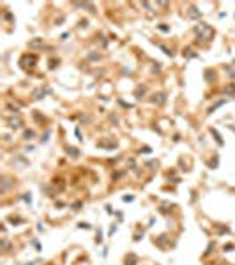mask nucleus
Listing matches in <instances>:
<instances>
[{"label": "nucleus", "instance_id": "obj_1", "mask_svg": "<svg viewBox=\"0 0 235 265\" xmlns=\"http://www.w3.org/2000/svg\"><path fill=\"white\" fill-rule=\"evenodd\" d=\"M195 30H196L198 37H200V39H203V41H210V39H212V35H214V30H212L209 25H205V23H198Z\"/></svg>", "mask_w": 235, "mask_h": 265}, {"label": "nucleus", "instance_id": "obj_2", "mask_svg": "<svg viewBox=\"0 0 235 265\" xmlns=\"http://www.w3.org/2000/svg\"><path fill=\"white\" fill-rule=\"evenodd\" d=\"M37 64V57L35 55H23L19 58V65L23 69H28V67H34V65Z\"/></svg>", "mask_w": 235, "mask_h": 265}, {"label": "nucleus", "instance_id": "obj_3", "mask_svg": "<svg viewBox=\"0 0 235 265\" xmlns=\"http://www.w3.org/2000/svg\"><path fill=\"white\" fill-rule=\"evenodd\" d=\"M21 126H23L21 119H18V117H16V119H14V117H12V119H9V127H12V129H19Z\"/></svg>", "mask_w": 235, "mask_h": 265}, {"label": "nucleus", "instance_id": "obj_4", "mask_svg": "<svg viewBox=\"0 0 235 265\" xmlns=\"http://www.w3.org/2000/svg\"><path fill=\"white\" fill-rule=\"evenodd\" d=\"M42 39H34V41H30L28 42V48H42Z\"/></svg>", "mask_w": 235, "mask_h": 265}, {"label": "nucleus", "instance_id": "obj_5", "mask_svg": "<svg viewBox=\"0 0 235 265\" xmlns=\"http://www.w3.org/2000/svg\"><path fill=\"white\" fill-rule=\"evenodd\" d=\"M136 262H138L136 255H129V256L125 258V265H136Z\"/></svg>", "mask_w": 235, "mask_h": 265}, {"label": "nucleus", "instance_id": "obj_6", "mask_svg": "<svg viewBox=\"0 0 235 265\" xmlns=\"http://www.w3.org/2000/svg\"><path fill=\"white\" fill-rule=\"evenodd\" d=\"M189 16H191V18H200V16H202V12H200V11H196V7H191V9H189Z\"/></svg>", "mask_w": 235, "mask_h": 265}, {"label": "nucleus", "instance_id": "obj_7", "mask_svg": "<svg viewBox=\"0 0 235 265\" xmlns=\"http://www.w3.org/2000/svg\"><path fill=\"white\" fill-rule=\"evenodd\" d=\"M34 97H35V99L44 97V90H42V88H37V90H34Z\"/></svg>", "mask_w": 235, "mask_h": 265}, {"label": "nucleus", "instance_id": "obj_8", "mask_svg": "<svg viewBox=\"0 0 235 265\" xmlns=\"http://www.w3.org/2000/svg\"><path fill=\"white\" fill-rule=\"evenodd\" d=\"M156 96H157V97H154L152 101H154V103H157V104H161V103L164 101V96H163V94H156Z\"/></svg>", "mask_w": 235, "mask_h": 265}, {"label": "nucleus", "instance_id": "obj_9", "mask_svg": "<svg viewBox=\"0 0 235 265\" xmlns=\"http://www.w3.org/2000/svg\"><path fill=\"white\" fill-rule=\"evenodd\" d=\"M225 92H228V94H232V96H233V94H235V85H233V83H230V85L226 87V90H225Z\"/></svg>", "mask_w": 235, "mask_h": 265}, {"label": "nucleus", "instance_id": "obj_10", "mask_svg": "<svg viewBox=\"0 0 235 265\" xmlns=\"http://www.w3.org/2000/svg\"><path fill=\"white\" fill-rule=\"evenodd\" d=\"M210 131H212V135H214V136H216V140H218V143H219V145H223V140H221V136L218 135V131H216V129H210Z\"/></svg>", "mask_w": 235, "mask_h": 265}, {"label": "nucleus", "instance_id": "obj_11", "mask_svg": "<svg viewBox=\"0 0 235 265\" xmlns=\"http://www.w3.org/2000/svg\"><path fill=\"white\" fill-rule=\"evenodd\" d=\"M32 136H34V131H25V138L27 140H30Z\"/></svg>", "mask_w": 235, "mask_h": 265}, {"label": "nucleus", "instance_id": "obj_12", "mask_svg": "<svg viewBox=\"0 0 235 265\" xmlns=\"http://www.w3.org/2000/svg\"><path fill=\"white\" fill-rule=\"evenodd\" d=\"M69 154H73V157H78V156H80L76 148H69Z\"/></svg>", "mask_w": 235, "mask_h": 265}, {"label": "nucleus", "instance_id": "obj_13", "mask_svg": "<svg viewBox=\"0 0 235 265\" xmlns=\"http://www.w3.org/2000/svg\"><path fill=\"white\" fill-rule=\"evenodd\" d=\"M159 30H163V32H168L170 28H168V27H164V25H161V27H159Z\"/></svg>", "mask_w": 235, "mask_h": 265}, {"label": "nucleus", "instance_id": "obj_14", "mask_svg": "<svg viewBox=\"0 0 235 265\" xmlns=\"http://www.w3.org/2000/svg\"><path fill=\"white\" fill-rule=\"evenodd\" d=\"M48 265H55V263H48Z\"/></svg>", "mask_w": 235, "mask_h": 265}]
</instances>
